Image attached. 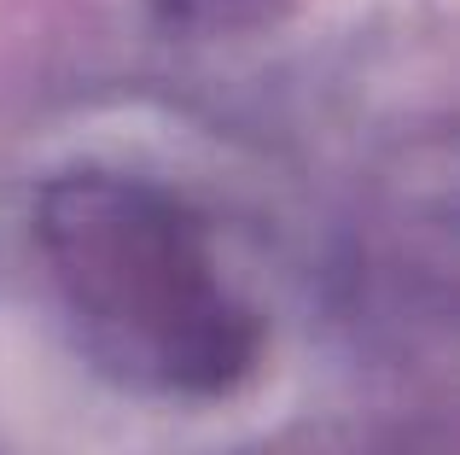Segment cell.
Instances as JSON below:
<instances>
[{
  "mask_svg": "<svg viewBox=\"0 0 460 455\" xmlns=\"http://www.w3.org/2000/svg\"><path fill=\"white\" fill-rule=\"evenodd\" d=\"M53 245L76 309L111 333H140L152 368L175 386H222L251 356V327L204 286L187 228L152 193L117 182H70L47 205Z\"/></svg>",
  "mask_w": 460,
  "mask_h": 455,
  "instance_id": "1",
  "label": "cell"
}]
</instances>
